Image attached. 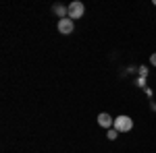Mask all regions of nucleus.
<instances>
[{"mask_svg": "<svg viewBox=\"0 0 156 153\" xmlns=\"http://www.w3.org/2000/svg\"><path fill=\"white\" fill-rule=\"evenodd\" d=\"M112 128H117L119 132H129V130L133 128V120L129 116H125V114H123V116H117L115 118V126H112Z\"/></svg>", "mask_w": 156, "mask_h": 153, "instance_id": "1", "label": "nucleus"}, {"mask_svg": "<svg viewBox=\"0 0 156 153\" xmlns=\"http://www.w3.org/2000/svg\"><path fill=\"white\" fill-rule=\"evenodd\" d=\"M83 11H85V6L79 2V0H75V2H71L69 4V19H79V17H83Z\"/></svg>", "mask_w": 156, "mask_h": 153, "instance_id": "2", "label": "nucleus"}, {"mask_svg": "<svg viewBox=\"0 0 156 153\" xmlns=\"http://www.w3.org/2000/svg\"><path fill=\"white\" fill-rule=\"evenodd\" d=\"M56 27H58V31L62 35H69V33H73V27H75V25H73V19L67 17V19H60Z\"/></svg>", "mask_w": 156, "mask_h": 153, "instance_id": "3", "label": "nucleus"}, {"mask_svg": "<svg viewBox=\"0 0 156 153\" xmlns=\"http://www.w3.org/2000/svg\"><path fill=\"white\" fill-rule=\"evenodd\" d=\"M98 124H100L102 128H110V126H115V120H112V116H110V114L102 112V114L98 116Z\"/></svg>", "mask_w": 156, "mask_h": 153, "instance_id": "4", "label": "nucleus"}, {"mask_svg": "<svg viewBox=\"0 0 156 153\" xmlns=\"http://www.w3.org/2000/svg\"><path fill=\"white\" fill-rule=\"evenodd\" d=\"M52 11L56 12L60 19H67V17H69V6H65V4H54Z\"/></svg>", "mask_w": 156, "mask_h": 153, "instance_id": "5", "label": "nucleus"}, {"mask_svg": "<svg viewBox=\"0 0 156 153\" xmlns=\"http://www.w3.org/2000/svg\"><path fill=\"white\" fill-rule=\"evenodd\" d=\"M106 137H108V139H110V141H115V139L119 137V130H117V128H108Z\"/></svg>", "mask_w": 156, "mask_h": 153, "instance_id": "6", "label": "nucleus"}, {"mask_svg": "<svg viewBox=\"0 0 156 153\" xmlns=\"http://www.w3.org/2000/svg\"><path fill=\"white\" fill-rule=\"evenodd\" d=\"M150 62H152V66H156V52L152 54V56H150Z\"/></svg>", "mask_w": 156, "mask_h": 153, "instance_id": "7", "label": "nucleus"}, {"mask_svg": "<svg viewBox=\"0 0 156 153\" xmlns=\"http://www.w3.org/2000/svg\"><path fill=\"white\" fill-rule=\"evenodd\" d=\"M154 4H156V0H154Z\"/></svg>", "mask_w": 156, "mask_h": 153, "instance_id": "8", "label": "nucleus"}]
</instances>
